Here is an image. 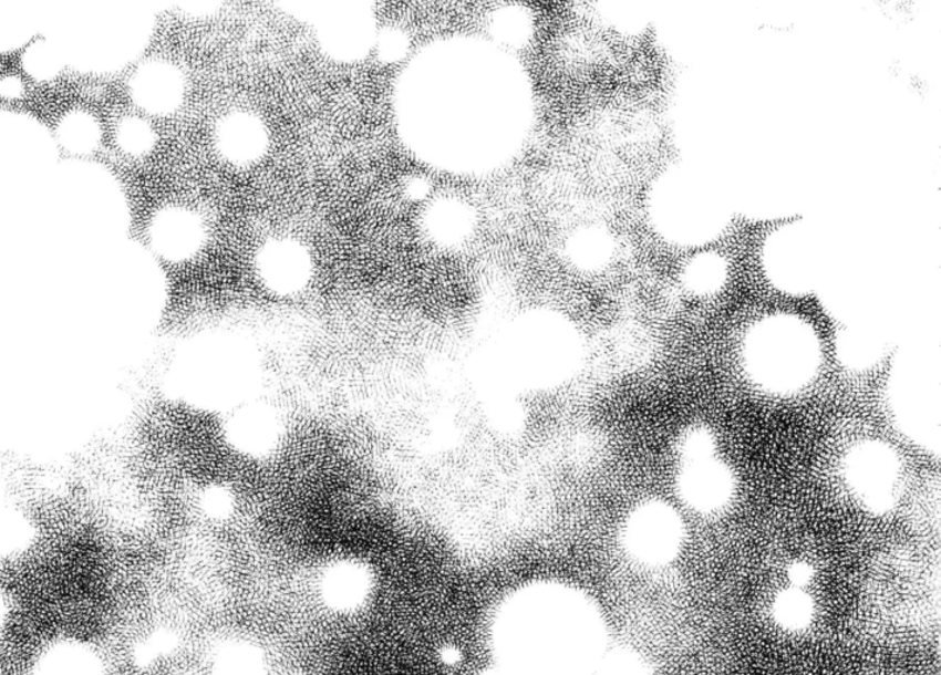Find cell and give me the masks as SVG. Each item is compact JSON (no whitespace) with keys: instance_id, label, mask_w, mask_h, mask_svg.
<instances>
[{"instance_id":"obj_4","label":"cell","mask_w":941,"mask_h":675,"mask_svg":"<svg viewBox=\"0 0 941 675\" xmlns=\"http://www.w3.org/2000/svg\"><path fill=\"white\" fill-rule=\"evenodd\" d=\"M839 346L844 361L860 368L871 366L885 353V344L875 341L873 334L851 330L845 332Z\"/></svg>"},{"instance_id":"obj_3","label":"cell","mask_w":941,"mask_h":675,"mask_svg":"<svg viewBox=\"0 0 941 675\" xmlns=\"http://www.w3.org/2000/svg\"><path fill=\"white\" fill-rule=\"evenodd\" d=\"M814 605L810 599L799 590L783 592L775 603V616L787 630L805 629L813 619Z\"/></svg>"},{"instance_id":"obj_2","label":"cell","mask_w":941,"mask_h":675,"mask_svg":"<svg viewBox=\"0 0 941 675\" xmlns=\"http://www.w3.org/2000/svg\"><path fill=\"white\" fill-rule=\"evenodd\" d=\"M850 474L861 498L870 505L876 502L883 507L896 492V458L885 447L868 446L858 450L854 465H850Z\"/></svg>"},{"instance_id":"obj_1","label":"cell","mask_w":941,"mask_h":675,"mask_svg":"<svg viewBox=\"0 0 941 675\" xmlns=\"http://www.w3.org/2000/svg\"><path fill=\"white\" fill-rule=\"evenodd\" d=\"M752 343L755 374L776 390L798 387L816 366V342L800 323L774 322L761 328Z\"/></svg>"}]
</instances>
